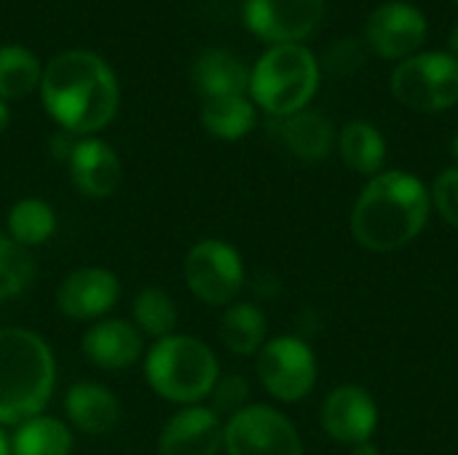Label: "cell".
Here are the masks:
<instances>
[{
    "instance_id": "1",
    "label": "cell",
    "mask_w": 458,
    "mask_h": 455,
    "mask_svg": "<svg viewBox=\"0 0 458 455\" xmlns=\"http://www.w3.org/2000/svg\"><path fill=\"white\" fill-rule=\"evenodd\" d=\"M46 113L62 131L91 137L118 113L121 88L113 67L86 48H70L48 59L40 78Z\"/></svg>"
},
{
    "instance_id": "2",
    "label": "cell",
    "mask_w": 458,
    "mask_h": 455,
    "mask_svg": "<svg viewBox=\"0 0 458 455\" xmlns=\"http://www.w3.org/2000/svg\"><path fill=\"white\" fill-rule=\"evenodd\" d=\"M429 212L432 196L416 174L381 172L370 177L352 209V233L373 252H394L424 231Z\"/></svg>"
},
{
    "instance_id": "3",
    "label": "cell",
    "mask_w": 458,
    "mask_h": 455,
    "mask_svg": "<svg viewBox=\"0 0 458 455\" xmlns=\"http://www.w3.org/2000/svg\"><path fill=\"white\" fill-rule=\"evenodd\" d=\"M56 362L48 343L21 327L0 330V426H19L48 405Z\"/></svg>"
},
{
    "instance_id": "4",
    "label": "cell",
    "mask_w": 458,
    "mask_h": 455,
    "mask_svg": "<svg viewBox=\"0 0 458 455\" xmlns=\"http://www.w3.org/2000/svg\"><path fill=\"white\" fill-rule=\"evenodd\" d=\"M322 67L303 43L271 46L250 70V99L271 118L309 107L319 88Z\"/></svg>"
},
{
    "instance_id": "5",
    "label": "cell",
    "mask_w": 458,
    "mask_h": 455,
    "mask_svg": "<svg viewBox=\"0 0 458 455\" xmlns=\"http://www.w3.org/2000/svg\"><path fill=\"white\" fill-rule=\"evenodd\" d=\"M220 378L215 351L191 335H166L145 357V381L150 389L177 405H199Z\"/></svg>"
},
{
    "instance_id": "6",
    "label": "cell",
    "mask_w": 458,
    "mask_h": 455,
    "mask_svg": "<svg viewBox=\"0 0 458 455\" xmlns=\"http://www.w3.org/2000/svg\"><path fill=\"white\" fill-rule=\"evenodd\" d=\"M392 94L419 113H443L458 105V59L448 51H419L397 62Z\"/></svg>"
},
{
    "instance_id": "7",
    "label": "cell",
    "mask_w": 458,
    "mask_h": 455,
    "mask_svg": "<svg viewBox=\"0 0 458 455\" xmlns=\"http://www.w3.org/2000/svg\"><path fill=\"white\" fill-rule=\"evenodd\" d=\"M223 448L228 455H303V442L279 410L268 405H247L223 426Z\"/></svg>"
},
{
    "instance_id": "8",
    "label": "cell",
    "mask_w": 458,
    "mask_h": 455,
    "mask_svg": "<svg viewBox=\"0 0 458 455\" xmlns=\"http://www.w3.org/2000/svg\"><path fill=\"white\" fill-rule=\"evenodd\" d=\"M185 284L207 306L231 303L244 287V263L223 239H201L185 257Z\"/></svg>"
},
{
    "instance_id": "9",
    "label": "cell",
    "mask_w": 458,
    "mask_h": 455,
    "mask_svg": "<svg viewBox=\"0 0 458 455\" xmlns=\"http://www.w3.org/2000/svg\"><path fill=\"white\" fill-rule=\"evenodd\" d=\"M258 378L279 402H301L317 383V357L295 335H282L258 351Z\"/></svg>"
},
{
    "instance_id": "10",
    "label": "cell",
    "mask_w": 458,
    "mask_h": 455,
    "mask_svg": "<svg viewBox=\"0 0 458 455\" xmlns=\"http://www.w3.org/2000/svg\"><path fill=\"white\" fill-rule=\"evenodd\" d=\"M242 16L247 29L268 43H303L325 19V0H244Z\"/></svg>"
},
{
    "instance_id": "11",
    "label": "cell",
    "mask_w": 458,
    "mask_h": 455,
    "mask_svg": "<svg viewBox=\"0 0 458 455\" xmlns=\"http://www.w3.org/2000/svg\"><path fill=\"white\" fill-rule=\"evenodd\" d=\"M427 16L421 8L405 0H389L378 5L365 24L368 48L386 62H403L421 51L427 40Z\"/></svg>"
},
{
    "instance_id": "12",
    "label": "cell",
    "mask_w": 458,
    "mask_h": 455,
    "mask_svg": "<svg viewBox=\"0 0 458 455\" xmlns=\"http://www.w3.org/2000/svg\"><path fill=\"white\" fill-rule=\"evenodd\" d=\"M121 298L118 276L107 268H78L56 290V306L64 316L86 322L102 319Z\"/></svg>"
},
{
    "instance_id": "13",
    "label": "cell",
    "mask_w": 458,
    "mask_h": 455,
    "mask_svg": "<svg viewBox=\"0 0 458 455\" xmlns=\"http://www.w3.org/2000/svg\"><path fill=\"white\" fill-rule=\"evenodd\" d=\"M325 432L344 445L368 442L378 426V408L362 386H338L322 405Z\"/></svg>"
},
{
    "instance_id": "14",
    "label": "cell",
    "mask_w": 458,
    "mask_h": 455,
    "mask_svg": "<svg viewBox=\"0 0 458 455\" xmlns=\"http://www.w3.org/2000/svg\"><path fill=\"white\" fill-rule=\"evenodd\" d=\"M223 448V421L212 408L188 405L161 429L158 455H217Z\"/></svg>"
},
{
    "instance_id": "15",
    "label": "cell",
    "mask_w": 458,
    "mask_h": 455,
    "mask_svg": "<svg viewBox=\"0 0 458 455\" xmlns=\"http://www.w3.org/2000/svg\"><path fill=\"white\" fill-rule=\"evenodd\" d=\"M67 166L75 188L89 198L113 196L123 177L118 153L105 139L97 137H81L67 158Z\"/></svg>"
},
{
    "instance_id": "16",
    "label": "cell",
    "mask_w": 458,
    "mask_h": 455,
    "mask_svg": "<svg viewBox=\"0 0 458 455\" xmlns=\"http://www.w3.org/2000/svg\"><path fill=\"white\" fill-rule=\"evenodd\" d=\"M86 359L102 370H123L142 354V335L123 319H102L91 324L81 341Z\"/></svg>"
},
{
    "instance_id": "17",
    "label": "cell",
    "mask_w": 458,
    "mask_h": 455,
    "mask_svg": "<svg viewBox=\"0 0 458 455\" xmlns=\"http://www.w3.org/2000/svg\"><path fill=\"white\" fill-rule=\"evenodd\" d=\"M64 413L78 432H83L89 437H102L115 429V424L121 418V405H118L115 394L110 389H105L102 383L81 381L67 389Z\"/></svg>"
},
{
    "instance_id": "18",
    "label": "cell",
    "mask_w": 458,
    "mask_h": 455,
    "mask_svg": "<svg viewBox=\"0 0 458 455\" xmlns=\"http://www.w3.org/2000/svg\"><path fill=\"white\" fill-rule=\"evenodd\" d=\"M191 80L204 99L239 97L250 91V70L225 48H204L193 62Z\"/></svg>"
},
{
    "instance_id": "19",
    "label": "cell",
    "mask_w": 458,
    "mask_h": 455,
    "mask_svg": "<svg viewBox=\"0 0 458 455\" xmlns=\"http://www.w3.org/2000/svg\"><path fill=\"white\" fill-rule=\"evenodd\" d=\"M271 131L301 161H322L333 147V126L317 110H301L271 121Z\"/></svg>"
},
{
    "instance_id": "20",
    "label": "cell",
    "mask_w": 458,
    "mask_h": 455,
    "mask_svg": "<svg viewBox=\"0 0 458 455\" xmlns=\"http://www.w3.org/2000/svg\"><path fill=\"white\" fill-rule=\"evenodd\" d=\"M338 150L344 164L357 174H381L386 161V142L384 134L368 121H352L344 126L338 137Z\"/></svg>"
},
{
    "instance_id": "21",
    "label": "cell",
    "mask_w": 458,
    "mask_h": 455,
    "mask_svg": "<svg viewBox=\"0 0 458 455\" xmlns=\"http://www.w3.org/2000/svg\"><path fill=\"white\" fill-rule=\"evenodd\" d=\"M255 121H258V110H255V102L247 99V94L204 99L201 123L217 139L236 142L255 129Z\"/></svg>"
},
{
    "instance_id": "22",
    "label": "cell",
    "mask_w": 458,
    "mask_h": 455,
    "mask_svg": "<svg viewBox=\"0 0 458 455\" xmlns=\"http://www.w3.org/2000/svg\"><path fill=\"white\" fill-rule=\"evenodd\" d=\"M72 432L51 416H35L16 426L11 437V455H70Z\"/></svg>"
},
{
    "instance_id": "23",
    "label": "cell",
    "mask_w": 458,
    "mask_h": 455,
    "mask_svg": "<svg viewBox=\"0 0 458 455\" xmlns=\"http://www.w3.org/2000/svg\"><path fill=\"white\" fill-rule=\"evenodd\" d=\"M220 341L228 351L250 357L266 343V316L252 303H233L220 319Z\"/></svg>"
},
{
    "instance_id": "24",
    "label": "cell",
    "mask_w": 458,
    "mask_h": 455,
    "mask_svg": "<svg viewBox=\"0 0 458 455\" xmlns=\"http://www.w3.org/2000/svg\"><path fill=\"white\" fill-rule=\"evenodd\" d=\"M56 231L54 209L40 198H21L8 212V239L30 249L46 244Z\"/></svg>"
},
{
    "instance_id": "25",
    "label": "cell",
    "mask_w": 458,
    "mask_h": 455,
    "mask_svg": "<svg viewBox=\"0 0 458 455\" xmlns=\"http://www.w3.org/2000/svg\"><path fill=\"white\" fill-rule=\"evenodd\" d=\"M43 64L24 46H0V99H21L40 86Z\"/></svg>"
},
{
    "instance_id": "26",
    "label": "cell",
    "mask_w": 458,
    "mask_h": 455,
    "mask_svg": "<svg viewBox=\"0 0 458 455\" xmlns=\"http://www.w3.org/2000/svg\"><path fill=\"white\" fill-rule=\"evenodd\" d=\"M131 314H134V324L140 333L161 341L166 335H174V327H177V308H174V300L158 290V287H145L137 298H134V306H131Z\"/></svg>"
},
{
    "instance_id": "27",
    "label": "cell",
    "mask_w": 458,
    "mask_h": 455,
    "mask_svg": "<svg viewBox=\"0 0 458 455\" xmlns=\"http://www.w3.org/2000/svg\"><path fill=\"white\" fill-rule=\"evenodd\" d=\"M35 276V263L24 247L0 236V300L16 298L30 287Z\"/></svg>"
},
{
    "instance_id": "28",
    "label": "cell",
    "mask_w": 458,
    "mask_h": 455,
    "mask_svg": "<svg viewBox=\"0 0 458 455\" xmlns=\"http://www.w3.org/2000/svg\"><path fill=\"white\" fill-rule=\"evenodd\" d=\"M368 59V48L360 38H344V40H335L327 51H325V59L319 67H325L327 72L344 78V75H352L357 72Z\"/></svg>"
},
{
    "instance_id": "29",
    "label": "cell",
    "mask_w": 458,
    "mask_h": 455,
    "mask_svg": "<svg viewBox=\"0 0 458 455\" xmlns=\"http://www.w3.org/2000/svg\"><path fill=\"white\" fill-rule=\"evenodd\" d=\"M212 410L220 413H239L242 408H247V397H250V386L244 378L239 375H228V378H217L215 389H212Z\"/></svg>"
},
{
    "instance_id": "30",
    "label": "cell",
    "mask_w": 458,
    "mask_h": 455,
    "mask_svg": "<svg viewBox=\"0 0 458 455\" xmlns=\"http://www.w3.org/2000/svg\"><path fill=\"white\" fill-rule=\"evenodd\" d=\"M432 206L440 212V217L458 228V166L445 169L437 180H435V188H432Z\"/></svg>"
},
{
    "instance_id": "31",
    "label": "cell",
    "mask_w": 458,
    "mask_h": 455,
    "mask_svg": "<svg viewBox=\"0 0 458 455\" xmlns=\"http://www.w3.org/2000/svg\"><path fill=\"white\" fill-rule=\"evenodd\" d=\"M352 455H381V451H378V445H373V442L368 440V442L354 445V448H352Z\"/></svg>"
},
{
    "instance_id": "32",
    "label": "cell",
    "mask_w": 458,
    "mask_h": 455,
    "mask_svg": "<svg viewBox=\"0 0 458 455\" xmlns=\"http://www.w3.org/2000/svg\"><path fill=\"white\" fill-rule=\"evenodd\" d=\"M8 121H11V110H8L5 99H0V134L8 129Z\"/></svg>"
},
{
    "instance_id": "33",
    "label": "cell",
    "mask_w": 458,
    "mask_h": 455,
    "mask_svg": "<svg viewBox=\"0 0 458 455\" xmlns=\"http://www.w3.org/2000/svg\"><path fill=\"white\" fill-rule=\"evenodd\" d=\"M448 46H451V56H456L458 59V21L454 24V29H451V38H448Z\"/></svg>"
},
{
    "instance_id": "34",
    "label": "cell",
    "mask_w": 458,
    "mask_h": 455,
    "mask_svg": "<svg viewBox=\"0 0 458 455\" xmlns=\"http://www.w3.org/2000/svg\"><path fill=\"white\" fill-rule=\"evenodd\" d=\"M0 455H11V440L5 437L3 429H0Z\"/></svg>"
},
{
    "instance_id": "35",
    "label": "cell",
    "mask_w": 458,
    "mask_h": 455,
    "mask_svg": "<svg viewBox=\"0 0 458 455\" xmlns=\"http://www.w3.org/2000/svg\"><path fill=\"white\" fill-rule=\"evenodd\" d=\"M451 156H454V161H456L458 166V131L454 134V139H451Z\"/></svg>"
},
{
    "instance_id": "36",
    "label": "cell",
    "mask_w": 458,
    "mask_h": 455,
    "mask_svg": "<svg viewBox=\"0 0 458 455\" xmlns=\"http://www.w3.org/2000/svg\"><path fill=\"white\" fill-rule=\"evenodd\" d=\"M456 3H458V0H456Z\"/></svg>"
}]
</instances>
